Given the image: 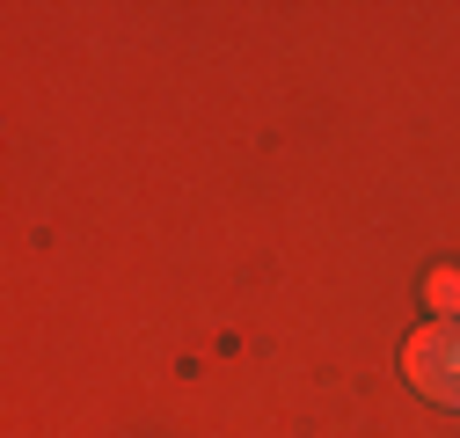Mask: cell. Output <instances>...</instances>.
<instances>
[{"label": "cell", "instance_id": "cell-1", "mask_svg": "<svg viewBox=\"0 0 460 438\" xmlns=\"http://www.w3.org/2000/svg\"><path fill=\"white\" fill-rule=\"evenodd\" d=\"M402 372H410V388L460 409V321H431L417 328L410 344H402Z\"/></svg>", "mask_w": 460, "mask_h": 438}, {"label": "cell", "instance_id": "cell-2", "mask_svg": "<svg viewBox=\"0 0 460 438\" xmlns=\"http://www.w3.org/2000/svg\"><path fill=\"white\" fill-rule=\"evenodd\" d=\"M424 300L438 307V321H460V270H431V278H424Z\"/></svg>", "mask_w": 460, "mask_h": 438}]
</instances>
